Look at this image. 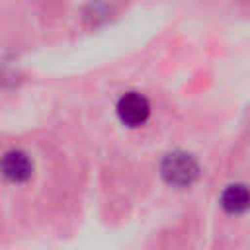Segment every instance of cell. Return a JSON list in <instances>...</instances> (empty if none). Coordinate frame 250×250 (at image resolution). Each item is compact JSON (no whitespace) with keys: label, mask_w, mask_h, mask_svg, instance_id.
Segmentation results:
<instances>
[{"label":"cell","mask_w":250,"mask_h":250,"mask_svg":"<svg viewBox=\"0 0 250 250\" xmlns=\"http://www.w3.org/2000/svg\"><path fill=\"white\" fill-rule=\"evenodd\" d=\"M117 117L127 127H141L150 117V104L139 92H127L117 102Z\"/></svg>","instance_id":"7a4b0ae2"},{"label":"cell","mask_w":250,"mask_h":250,"mask_svg":"<svg viewBox=\"0 0 250 250\" xmlns=\"http://www.w3.org/2000/svg\"><path fill=\"white\" fill-rule=\"evenodd\" d=\"M160 176L164 178L166 184H170L174 188H188L197 180L199 166L191 154L176 150L162 158Z\"/></svg>","instance_id":"6da1fadb"},{"label":"cell","mask_w":250,"mask_h":250,"mask_svg":"<svg viewBox=\"0 0 250 250\" xmlns=\"http://www.w3.org/2000/svg\"><path fill=\"white\" fill-rule=\"evenodd\" d=\"M0 174L10 184H23L33 174V162L23 150H8L0 158Z\"/></svg>","instance_id":"3957f363"},{"label":"cell","mask_w":250,"mask_h":250,"mask_svg":"<svg viewBox=\"0 0 250 250\" xmlns=\"http://www.w3.org/2000/svg\"><path fill=\"white\" fill-rule=\"evenodd\" d=\"M221 207L227 213H244L250 209V189L242 184H232L221 193Z\"/></svg>","instance_id":"277c9868"}]
</instances>
